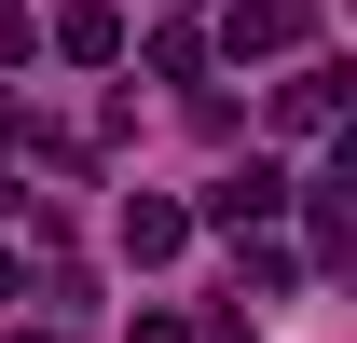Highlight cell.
Here are the masks:
<instances>
[{
  "mask_svg": "<svg viewBox=\"0 0 357 343\" xmlns=\"http://www.w3.org/2000/svg\"><path fill=\"white\" fill-rule=\"evenodd\" d=\"M303 28H316V0H234V28H220V42H234V55H289Z\"/></svg>",
  "mask_w": 357,
  "mask_h": 343,
  "instance_id": "obj_2",
  "label": "cell"
},
{
  "mask_svg": "<svg viewBox=\"0 0 357 343\" xmlns=\"http://www.w3.org/2000/svg\"><path fill=\"white\" fill-rule=\"evenodd\" d=\"M275 206H289V165H275V151H248V165H220L206 178V234H275Z\"/></svg>",
  "mask_w": 357,
  "mask_h": 343,
  "instance_id": "obj_1",
  "label": "cell"
},
{
  "mask_svg": "<svg viewBox=\"0 0 357 343\" xmlns=\"http://www.w3.org/2000/svg\"><path fill=\"white\" fill-rule=\"evenodd\" d=\"M55 55H83V69H110V55H124V14H110V0H83V14L55 28Z\"/></svg>",
  "mask_w": 357,
  "mask_h": 343,
  "instance_id": "obj_5",
  "label": "cell"
},
{
  "mask_svg": "<svg viewBox=\"0 0 357 343\" xmlns=\"http://www.w3.org/2000/svg\"><path fill=\"white\" fill-rule=\"evenodd\" d=\"M192 247V206H165V192H124V261H178Z\"/></svg>",
  "mask_w": 357,
  "mask_h": 343,
  "instance_id": "obj_4",
  "label": "cell"
},
{
  "mask_svg": "<svg viewBox=\"0 0 357 343\" xmlns=\"http://www.w3.org/2000/svg\"><path fill=\"white\" fill-rule=\"evenodd\" d=\"M330 110H344V69H330V55H303V69L275 83V124H289V137H316Z\"/></svg>",
  "mask_w": 357,
  "mask_h": 343,
  "instance_id": "obj_3",
  "label": "cell"
},
{
  "mask_svg": "<svg viewBox=\"0 0 357 343\" xmlns=\"http://www.w3.org/2000/svg\"><path fill=\"white\" fill-rule=\"evenodd\" d=\"M14 343H55V330H14Z\"/></svg>",
  "mask_w": 357,
  "mask_h": 343,
  "instance_id": "obj_8",
  "label": "cell"
},
{
  "mask_svg": "<svg viewBox=\"0 0 357 343\" xmlns=\"http://www.w3.org/2000/svg\"><path fill=\"white\" fill-rule=\"evenodd\" d=\"M124 343H192V330H178V316H137V330H124Z\"/></svg>",
  "mask_w": 357,
  "mask_h": 343,
  "instance_id": "obj_6",
  "label": "cell"
},
{
  "mask_svg": "<svg viewBox=\"0 0 357 343\" xmlns=\"http://www.w3.org/2000/svg\"><path fill=\"white\" fill-rule=\"evenodd\" d=\"M14 289H28V261H14V247H0V302H14Z\"/></svg>",
  "mask_w": 357,
  "mask_h": 343,
  "instance_id": "obj_7",
  "label": "cell"
}]
</instances>
